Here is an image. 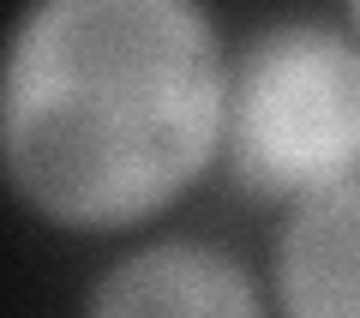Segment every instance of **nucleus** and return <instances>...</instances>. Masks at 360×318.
Segmentation results:
<instances>
[{"label": "nucleus", "instance_id": "nucleus-1", "mask_svg": "<svg viewBox=\"0 0 360 318\" xmlns=\"http://www.w3.org/2000/svg\"><path fill=\"white\" fill-rule=\"evenodd\" d=\"M229 49L210 0H18L0 30V192L72 241L156 229L222 163Z\"/></svg>", "mask_w": 360, "mask_h": 318}, {"label": "nucleus", "instance_id": "nucleus-2", "mask_svg": "<svg viewBox=\"0 0 360 318\" xmlns=\"http://www.w3.org/2000/svg\"><path fill=\"white\" fill-rule=\"evenodd\" d=\"M217 174L264 210L360 180V37L342 13H276L234 37Z\"/></svg>", "mask_w": 360, "mask_h": 318}, {"label": "nucleus", "instance_id": "nucleus-3", "mask_svg": "<svg viewBox=\"0 0 360 318\" xmlns=\"http://www.w3.org/2000/svg\"><path fill=\"white\" fill-rule=\"evenodd\" d=\"M78 306L96 318L139 312H198V318H258L270 312L264 265H246L234 246L205 234L139 229L90 270Z\"/></svg>", "mask_w": 360, "mask_h": 318}, {"label": "nucleus", "instance_id": "nucleus-4", "mask_svg": "<svg viewBox=\"0 0 360 318\" xmlns=\"http://www.w3.org/2000/svg\"><path fill=\"white\" fill-rule=\"evenodd\" d=\"M270 312L360 318V180L324 186L276 210L264 246Z\"/></svg>", "mask_w": 360, "mask_h": 318}, {"label": "nucleus", "instance_id": "nucleus-5", "mask_svg": "<svg viewBox=\"0 0 360 318\" xmlns=\"http://www.w3.org/2000/svg\"><path fill=\"white\" fill-rule=\"evenodd\" d=\"M336 13H342L348 25H354V37H360V0H336Z\"/></svg>", "mask_w": 360, "mask_h": 318}]
</instances>
